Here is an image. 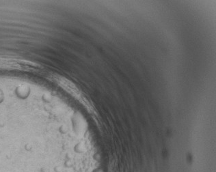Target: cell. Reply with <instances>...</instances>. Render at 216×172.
I'll use <instances>...</instances> for the list:
<instances>
[{"label": "cell", "mask_w": 216, "mask_h": 172, "mask_svg": "<svg viewBox=\"0 0 216 172\" xmlns=\"http://www.w3.org/2000/svg\"><path fill=\"white\" fill-rule=\"evenodd\" d=\"M93 172H104V171H103L102 168L97 167V168H95L94 170H93Z\"/></svg>", "instance_id": "obj_1"}]
</instances>
